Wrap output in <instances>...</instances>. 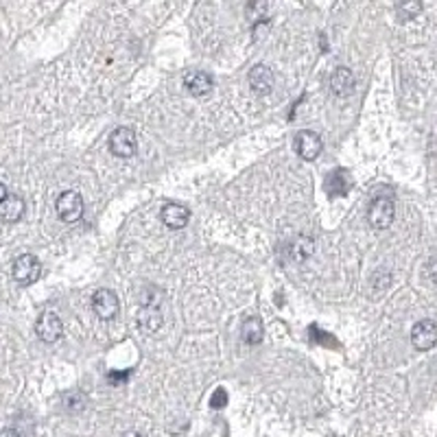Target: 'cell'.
<instances>
[{
    "mask_svg": "<svg viewBox=\"0 0 437 437\" xmlns=\"http://www.w3.org/2000/svg\"><path fill=\"white\" fill-rule=\"evenodd\" d=\"M396 219V203L392 197H376L370 203L368 210V221L376 229H387Z\"/></svg>",
    "mask_w": 437,
    "mask_h": 437,
    "instance_id": "obj_1",
    "label": "cell"
},
{
    "mask_svg": "<svg viewBox=\"0 0 437 437\" xmlns=\"http://www.w3.org/2000/svg\"><path fill=\"white\" fill-rule=\"evenodd\" d=\"M110 151L116 158H134L138 151L136 134L130 127H116L110 136Z\"/></svg>",
    "mask_w": 437,
    "mask_h": 437,
    "instance_id": "obj_2",
    "label": "cell"
},
{
    "mask_svg": "<svg viewBox=\"0 0 437 437\" xmlns=\"http://www.w3.org/2000/svg\"><path fill=\"white\" fill-rule=\"evenodd\" d=\"M55 210H57L62 221L74 223V221H79L81 215H84V199H81V195L76 193V191H66V193H62L57 197Z\"/></svg>",
    "mask_w": 437,
    "mask_h": 437,
    "instance_id": "obj_3",
    "label": "cell"
},
{
    "mask_svg": "<svg viewBox=\"0 0 437 437\" xmlns=\"http://www.w3.org/2000/svg\"><path fill=\"white\" fill-rule=\"evenodd\" d=\"M92 311L103 322L114 319L118 315V311H120V304H118L116 293L112 289H98V291H94V295H92Z\"/></svg>",
    "mask_w": 437,
    "mask_h": 437,
    "instance_id": "obj_4",
    "label": "cell"
},
{
    "mask_svg": "<svg viewBox=\"0 0 437 437\" xmlns=\"http://www.w3.org/2000/svg\"><path fill=\"white\" fill-rule=\"evenodd\" d=\"M40 271H42V265L38 261V256L33 254H22L16 259L13 263V280L18 282V285H33V282L40 278Z\"/></svg>",
    "mask_w": 437,
    "mask_h": 437,
    "instance_id": "obj_5",
    "label": "cell"
},
{
    "mask_svg": "<svg viewBox=\"0 0 437 437\" xmlns=\"http://www.w3.org/2000/svg\"><path fill=\"white\" fill-rule=\"evenodd\" d=\"M293 147H295V153H297L302 160L313 162V160L319 156V153H322L324 142H322L319 134H315V132H311V130H302V132L295 134Z\"/></svg>",
    "mask_w": 437,
    "mask_h": 437,
    "instance_id": "obj_6",
    "label": "cell"
},
{
    "mask_svg": "<svg viewBox=\"0 0 437 437\" xmlns=\"http://www.w3.org/2000/svg\"><path fill=\"white\" fill-rule=\"evenodd\" d=\"M35 332H38L40 341H44V344H55V341H59L62 335H64V324H62L59 315H55V313H44V315H40V319H38V324H35Z\"/></svg>",
    "mask_w": 437,
    "mask_h": 437,
    "instance_id": "obj_7",
    "label": "cell"
},
{
    "mask_svg": "<svg viewBox=\"0 0 437 437\" xmlns=\"http://www.w3.org/2000/svg\"><path fill=\"white\" fill-rule=\"evenodd\" d=\"M411 344H414L416 350L426 352L431 348H435L437 344V324L431 319H422L414 326L411 330Z\"/></svg>",
    "mask_w": 437,
    "mask_h": 437,
    "instance_id": "obj_8",
    "label": "cell"
},
{
    "mask_svg": "<svg viewBox=\"0 0 437 437\" xmlns=\"http://www.w3.org/2000/svg\"><path fill=\"white\" fill-rule=\"evenodd\" d=\"M247 79H249V88H251V92H254V94H259V96L269 94V92L273 90V84H276V76H273L271 68L265 66V64L254 66V68L249 70V76H247Z\"/></svg>",
    "mask_w": 437,
    "mask_h": 437,
    "instance_id": "obj_9",
    "label": "cell"
},
{
    "mask_svg": "<svg viewBox=\"0 0 437 437\" xmlns=\"http://www.w3.org/2000/svg\"><path fill=\"white\" fill-rule=\"evenodd\" d=\"M160 219L171 229H182V227H186V223L191 219V210L186 208V205L177 203V201H169V203L162 205Z\"/></svg>",
    "mask_w": 437,
    "mask_h": 437,
    "instance_id": "obj_10",
    "label": "cell"
},
{
    "mask_svg": "<svg viewBox=\"0 0 437 437\" xmlns=\"http://www.w3.org/2000/svg\"><path fill=\"white\" fill-rule=\"evenodd\" d=\"M184 86L186 90L193 94V96H208L215 88V81L208 72L203 70H191L186 76H184Z\"/></svg>",
    "mask_w": 437,
    "mask_h": 437,
    "instance_id": "obj_11",
    "label": "cell"
},
{
    "mask_svg": "<svg viewBox=\"0 0 437 437\" xmlns=\"http://www.w3.org/2000/svg\"><path fill=\"white\" fill-rule=\"evenodd\" d=\"M330 90L337 96H348L354 90V72L346 66H339L330 74Z\"/></svg>",
    "mask_w": 437,
    "mask_h": 437,
    "instance_id": "obj_12",
    "label": "cell"
},
{
    "mask_svg": "<svg viewBox=\"0 0 437 437\" xmlns=\"http://www.w3.org/2000/svg\"><path fill=\"white\" fill-rule=\"evenodd\" d=\"M24 199L18 195H7L3 201H0V219L5 223H18L24 217Z\"/></svg>",
    "mask_w": 437,
    "mask_h": 437,
    "instance_id": "obj_13",
    "label": "cell"
},
{
    "mask_svg": "<svg viewBox=\"0 0 437 437\" xmlns=\"http://www.w3.org/2000/svg\"><path fill=\"white\" fill-rule=\"evenodd\" d=\"M164 317H162V311L160 306H142L140 313H138V328L142 332H147V335H151V332H158L160 326H162Z\"/></svg>",
    "mask_w": 437,
    "mask_h": 437,
    "instance_id": "obj_14",
    "label": "cell"
},
{
    "mask_svg": "<svg viewBox=\"0 0 437 437\" xmlns=\"http://www.w3.org/2000/svg\"><path fill=\"white\" fill-rule=\"evenodd\" d=\"M263 335H265V328H263V322L259 317H247L241 326V337L247 346H259L263 341Z\"/></svg>",
    "mask_w": 437,
    "mask_h": 437,
    "instance_id": "obj_15",
    "label": "cell"
},
{
    "mask_svg": "<svg viewBox=\"0 0 437 437\" xmlns=\"http://www.w3.org/2000/svg\"><path fill=\"white\" fill-rule=\"evenodd\" d=\"M313 251H315V243H313V239H308V237H297V239L289 245L291 259L297 261V263L306 261Z\"/></svg>",
    "mask_w": 437,
    "mask_h": 437,
    "instance_id": "obj_16",
    "label": "cell"
},
{
    "mask_svg": "<svg viewBox=\"0 0 437 437\" xmlns=\"http://www.w3.org/2000/svg\"><path fill=\"white\" fill-rule=\"evenodd\" d=\"M350 186H352V182H350L348 173H344V171H335V173L328 177V182H326L328 193L335 195V197H337V195H348Z\"/></svg>",
    "mask_w": 437,
    "mask_h": 437,
    "instance_id": "obj_17",
    "label": "cell"
},
{
    "mask_svg": "<svg viewBox=\"0 0 437 437\" xmlns=\"http://www.w3.org/2000/svg\"><path fill=\"white\" fill-rule=\"evenodd\" d=\"M396 11H398L400 20H411L422 11V5L420 3H402V5L396 7Z\"/></svg>",
    "mask_w": 437,
    "mask_h": 437,
    "instance_id": "obj_18",
    "label": "cell"
},
{
    "mask_svg": "<svg viewBox=\"0 0 437 437\" xmlns=\"http://www.w3.org/2000/svg\"><path fill=\"white\" fill-rule=\"evenodd\" d=\"M225 402H227V392L225 390H217L212 394V400H210L212 409H221V407H225Z\"/></svg>",
    "mask_w": 437,
    "mask_h": 437,
    "instance_id": "obj_19",
    "label": "cell"
},
{
    "mask_svg": "<svg viewBox=\"0 0 437 437\" xmlns=\"http://www.w3.org/2000/svg\"><path fill=\"white\" fill-rule=\"evenodd\" d=\"M429 278L435 282V285H437V256H435V259L429 263Z\"/></svg>",
    "mask_w": 437,
    "mask_h": 437,
    "instance_id": "obj_20",
    "label": "cell"
},
{
    "mask_svg": "<svg viewBox=\"0 0 437 437\" xmlns=\"http://www.w3.org/2000/svg\"><path fill=\"white\" fill-rule=\"evenodd\" d=\"M0 437H20V433L13 429H5V431H0Z\"/></svg>",
    "mask_w": 437,
    "mask_h": 437,
    "instance_id": "obj_21",
    "label": "cell"
},
{
    "mask_svg": "<svg viewBox=\"0 0 437 437\" xmlns=\"http://www.w3.org/2000/svg\"><path fill=\"white\" fill-rule=\"evenodd\" d=\"M9 193H7V188H5V184H0V201H3L5 197H7Z\"/></svg>",
    "mask_w": 437,
    "mask_h": 437,
    "instance_id": "obj_22",
    "label": "cell"
},
{
    "mask_svg": "<svg viewBox=\"0 0 437 437\" xmlns=\"http://www.w3.org/2000/svg\"><path fill=\"white\" fill-rule=\"evenodd\" d=\"M123 437H142L140 433H136V431H130V433H125Z\"/></svg>",
    "mask_w": 437,
    "mask_h": 437,
    "instance_id": "obj_23",
    "label": "cell"
}]
</instances>
